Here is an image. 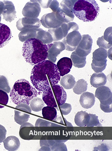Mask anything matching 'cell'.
<instances>
[{"instance_id":"cell-1","label":"cell","mask_w":112,"mask_h":151,"mask_svg":"<svg viewBox=\"0 0 112 151\" xmlns=\"http://www.w3.org/2000/svg\"><path fill=\"white\" fill-rule=\"evenodd\" d=\"M30 78L36 89L43 92L49 86L59 83L60 76L56 65L46 60L35 65Z\"/></svg>"},{"instance_id":"cell-2","label":"cell","mask_w":112,"mask_h":151,"mask_svg":"<svg viewBox=\"0 0 112 151\" xmlns=\"http://www.w3.org/2000/svg\"><path fill=\"white\" fill-rule=\"evenodd\" d=\"M53 43L44 44L36 38L25 42L22 47V55L27 63L35 65L47 58L48 51Z\"/></svg>"},{"instance_id":"cell-3","label":"cell","mask_w":112,"mask_h":151,"mask_svg":"<svg viewBox=\"0 0 112 151\" xmlns=\"http://www.w3.org/2000/svg\"><path fill=\"white\" fill-rule=\"evenodd\" d=\"M38 95L35 88L25 79H20L15 83L10 94L12 101L17 105H30L31 100Z\"/></svg>"},{"instance_id":"cell-4","label":"cell","mask_w":112,"mask_h":151,"mask_svg":"<svg viewBox=\"0 0 112 151\" xmlns=\"http://www.w3.org/2000/svg\"><path fill=\"white\" fill-rule=\"evenodd\" d=\"M73 14L82 21L90 22L98 17L100 7L94 0H78L73 5Z\"/></svg>"},{"instance_id":"cell-5","label":"cell","mask_w":112,"mask_h":151,"mask_svg":"<svg viewBox=\"0 0 112 151\" xmlns=\"http://www.w3.org/2000/svg\"><path fill=\"white\" fill-rule=\"evenodd\" d=\"M67 93L64 88L59 84L49 86L43 92L42 99L47 106L59 109L67 99Z\"/></svg>"},{"instance_id":"cell-6","label":"cell","mask_w":112,"mask_h":151,"mask_svg":"<svg viewBox=\"0 0 112 151\" xmlns=\"http://www.w3.org/2000/svg\"><path fill=\"white\" fill-rule=\"evenodd\" d=\"M76 1L75 0H65L61 1L60 7L55 13L58 19L62 23L67 24L73 21L74 15L73 9Z\"/></svg>"},{"instance_id":"cell-7","label":"cell","mask_w":112,"mask_h":151,"mask_svg":"<svg viewBox=\"0 0 112 151\" xmlns=\"http://www.w3.org/2000/svg\"><path fill=\"white\" fill-rule=\"evenodd\" d=\"M78 25L73 22L69 23H63L60 27L56 29L48 30V32L51 35L53 42H58L65 38L68 34L73 31H78Z\"/></svg>"},{"instance_id":"cell-8","label":"cell","mask_w":112,"mask_h":151,"mask_svg":"<svg viewBox=\"0 0 112 151\" xmlns=\"http://www.w3.org/2000/svg\"><path fill=\"white\" fill-rule=\"evenodd\" d=\"M107 51L103 48L100 47L93 52L91 66L95 72L101 73L105 70L107 66Z\"/></svg>"},{"instance_id":"cell-9","label":"cell","mask_w":112,"mask_h":151,"mask_svg":"<svg viewBox=\"0 0 112 151\" xmlns=\"http://www.w3.org/2000/svg\"><path fill=\"white\" fill-rule=\"evenodd\" d=\"M93 39L89 35H84L76 48V53L80 57H87L91 52L92 50Z\"/></svg>"},{"instance_id":"cell-10","label":"cell","mask_w":112,"mask_h":151,"mask_svg":"<svg viewBox=\"0 0 112 151\" xmlns=\"http://www.w3.org/2000/svg\"><path fill=\"white\" fill-rule=\"evenodd\" d=\"M82 36L78 31H73L68 34L63 40V43L67 51H73L76 50L81 41Z\"/></svg>"},{"instance_id":"cell-11","label":"cell","mask_w":112,"mask_h":151,"mask_svg":"<svg viewBox=\"0 0 112 151\" xmlns=\"http://www.w3.org/2000/svg\"><path fill=\"white\" fill-rule=\"evenodd\" d=\"M41 12L40 4L36 1H31L25 4L22 10V13L24 17L28 18L37 19Z\"/></svg>"},{"instance_id":"cell-12","label":"cell","mask_w":112,"mask_h":151,"mask_svg":"<svg viewBox=\"0 0 112 151\" xmlns=\"http://www.w3.org/2000/svg\"><path fill=\"white\" fill-rule=\"evenodd\" d=\"M41 23L44 27L49 29H56L63 24L53 12L44 14L41 18Z\"/></svg>"},{"instance_id":"cell-13","label":"cell","mask_w":112,"mask_h":151,"mask_svg":"<svg viewBox=\"0 0 112 151\" xmlns=\"http://www.w3.org/2000/svg\"><path fill=\"white\" fill-rule=\"evenodd\" d=\"M41 25V20L38 18H22L19 19L17 23V28L21 31L25 29H39Z\"/></svg>"},{"instance_id":"cell-14","label":"cell","mask_w":112,"mask_h":151,"mask_svg":"<svg viewBox=\"0 0 112 151\" xmlns=\"http://www.w3.org/2000/svg\"><path fill=\"white\" fill-rule=\"evenodd\" d=\"M62 140H41L40 145L42 148H47L48 151H67L66 146Z\"/></svg>"},{"instance_id":"cell-15","label":"cell","mask_w":112,"mask_h":151,"mask_svg":"<svg viewBox=\"0 0 112 151\" xmlns=\"http://www.w3.org/2000/svg\"><path fill=\"white\" fill-rule=\"evenodd\" d=\"M65 49V47L63 42L60 41L55 42L48 51L47 58L49 60L55 63L58 55Z\"/></svg>"},{"instance_id":"cell-16","label":"cell","mask_w":112,"mask_h":151,"mask_svg":"<svg viewBox=\"0 0 112 151\" xmlns=\"http://www.w3.org/2000/svg\"><path fill=\"white\" fill-rule=\"evenodd\" d=\"M4 4L2 15L3 19L6 21L11 22L14 20L16 17V11L13 3L12 1H4Z\"/></svg>"},{"instance_id":"cell-17","label":"cell","mask_w":112,"mask_h":151,"mask_svg":"<svg viewBox=\"0 0 112 151\" xmlns=\"http://www.w3.org/2000/svg\"><path fill=\"white\" fill-rule=\"evenodd\" d=\"M57 68L60 76L67 75L71 71L73 65L72 61L70 58H62L57 62Z\"/></svg>"},{"instance_id":"cell-18","label":"cell","mask_w":112,"mask_h":151,"mask_svg":"<svg viewBox=\"0 0 112 151\" xmlns=\"http://www.w3.org/2000/svg\"><path fill=\"white\" fill-rule=\"evenodd\" d=\"M12 37V32L9 27L0 23V48L9 43Z\"/></svg>"},{"instance_id":"cell-19","label":"cell","mask_w":112,"mask_h":151,"mask_svg":"<svg viewBox=\"0 0 112 151\" xmlns=\"http://www.w3.org/2000/svg\"><path fill=\"white\" fill-rule=\"evenodd\" d=\"M95 97L90 92H84L80 96L79 102L81 106L85 109H89L95 105Z\"/></svg>"},{"instance_id":"cell-20","label":"cell","mask_w":112,"mask_h":151,"mask_svg":"<svg viewBox=\"0 0 112 151\" xmlns=\"http://www.w3.org/2000/svg\"><path fill=\"white\" fill-rule=\"evenodd\" d=\"M95 97L99 99L100 102L106 101L112 99V92L108 87L100 86L96 90Z\"/></svg>"},{"instance_id":"cell-21","label":"cell","mask_w":112,"mask_h":151,"mask_svg":"<svg viewBox=\"0 0 112 151\" xmlns=\"http://www.w3.org/2000/svg\"><path fill=\"white\" fill-rule=\"evenodd\" d=\"M107 81V78L106 76L102 72L94 73L90 78L91 85L96 88L105 85Z\"/></svg>"},{"instance_id":"cell-22","label":"cell","mask_w":112,"mask_h":151,"mask_svg":"<svg viewBox=\"0 0 112 151\" xmlns=\"http://www.w3.org/2000/svg\"><path fill=\"white\" fill-rule=\"evenodd\" d=\"M5 149L10 151H17L20 146V142L16 136H10L3 141Z\"/></svg>"},{"instance_id":"cell-23","label":"cell","mask_w":112,"mask_h":151,"mask_svg":"<svg viewBox=\"0 0 112 151\" xmlns=\"http://www.w3.org/2000/svg\"><path fill=\"white\" fill-rule=\"evenodd\" d=\"M89 120V113L84 111H80L76 114L74 122L77 126L86 127L88 125Z\"/></svg>"},{"instance_id":"cell-24","label":"cell","mask_w":112,"mask_h":151,"mask_svg":"<svg viewBox=\"0 0 112 151\" xmlns=\"http://www.w3.org/2000/svg\"><path fill=\"white\" fill-rule=\"evenodd\" d=\"M36 38L44 44H50L53 42V37L48 32L40 28L37 31Z\"/></svg>"},{"instance_id":"cell-25","label":"cell","mask_w":112,"mask_h":151,"mask_svg":"<svg viewBox=\"0 0 112 151\" xmlns=\"http://www.w3.org/2000/svg\"><path fill=\"white\" fill-rule=\"evenodd\" d=\"M38 29H25L21 31L18 35L20 40L22 42H25L29 39L36 38Z\"/></svg>"},{"instance_id":"cell-26","label":"cell","mask_w":112,"mask_h":151,"mask_svg":"<svg viewBox=\"0 0 112 151\" xmlns=\"http://www.w3.org/2000/svg\"><path fill=\"white\" fill-rule=\"evenodd\" d=\"M76 83V80L74 77L70 74L63 76L60 80L61 86L66 89L73 88Z\"/></svg>"},{"instance_id":"cell-27","label":"cell","mask_w":112,"mask_h":151,"mask_svg":"<svg viewBox=\"0 0 112 151\" xmlns=\"http://www.w3.org/2000/svg\"><path fill=\"white\" fill-rule=\"evenodd\" d=\"M42 116L46 119L54 121L57 118V110L55 107L44 106L42 109Z\"/></svg>"},{"instance_id":"cell-28","label":"cell","mask_w":112,"mask_h":151,"mask_svg":"<svg viewBox=\"0 0 112 151\" xmlns=\"http://www.w3.org/2000/svg\"><path fill=\"white\" fill-rule=\"evenodd\" d=\"M21 111H22L18 110H15V121L18 124L20 125H22L27 122L30 118V115L25 112L26 111L23 110Z\"/></svg>"},{"instance_id":"cell-29","label":"cell","mask_w":112,"mask_h":151,"mask_svg":"<svg viewBox=\"0 0 112 151\" xmlns=\"http://www.w3.org/2000/svg\"><path fill=\"white\" fill-rule=\"evenodd\" d=\"M71 59L74 67L78 68H83L86 65V57H80L76 53L75 51L72 53Z\"/></svg>"},{"instance_id":"cell-30","label":"cell","mask_w":112,"mask_h":151,"mask_svg":"<svg viewBox=\"0 0 112 151\" xmlns=\"http://www.w3.org/2000/svg\"><path fill=\"white\" fill-rule=\"evenodd\" d=\"M88 88V83L84 79H79L73 87V91L78 95L81 94L86 92Z\"/></svg>"},{"instance_id":"cell-31","label":"cell","mask_w":112,"mask_h":151,"mask_svg":"<svg viewBox=\"0 0 112 151\" xmlns=\"http://www.w3.org/2000/svg\"><path fill=\"white\" fill-rule=\"evenodd\" d=\"M30 105L31 110L36 112L41 111L44 106L43 101L39 98H35L31 100Z\"/></svg>"},{"instance_id":"cell-32","label":"cell","mask_w":112,"mask_h":151,"mask_svg":"<svg viewBox=\"0 0 112 151\" xmlns=\"http://www.w3.org/2000/svg\"><path fill=\"white\" fill-rule=\"evenodd\" d=\"M0 90H2L7 93L11 92V89L9 86L8 80L6 77L0 75Z\"/></svg>"},{"instance_id":"cell-33","label":"cell","mask_w":112,"mask_h":151,"mask_svg":"<svg viewBox=\"0 0 112 151\" xmlns=\"http://www.w3.org/2000/svg\"><path fill=\"white\" fill-rule=\"evenodd\" d=\"M112 99L106 101L100 102V108L106 113H110L112 111Z\"/></svg>"},{"instance_id":"cell-34","label":"cell","mask_w":112,"mask_h":151,"mask_svg":"<svg viewBox=\"0 0 112 151\" xmlns=\"http://www.w3.org/2000/svg\"><path fill=\"white\" fill-rule=\"evenodd\" d=\"M89 120L87 126L88 127L102 126V124L100 123L98 116L93 114H89Z\"/></svg>"},{"instance_id":"cell-35","label":"cell","mask_w":112,"mask_h":151,"mask_svg":"<svg viewBox=\"0 0 112 151\" xmlns=\"http://www.w3.org/2000/svg\"><path fill=\"white\" fill-rule=\"evenodd\" d=\"M9 101V97L7 92L0 90V108H2L6 106Z\"/></svg>"},{"instance_id":"cell-36","label":"cell","mask_w":112,"mask_h":151,"mask_svg":"<svg viewBox=\"0 0 112 151\" xmlns=\"http://www.w3.org/2000/svg\"><path fill=\"white\" fill-rule=\"evenodd\" d=\"M97 44L100 47L104 48L106 50L111 48L112 45V44L104 40L103 36L98 38L97 41Z\"/></svg>"},{"instance_id":"cell-37","label":"cell","mask_w":112,"mask_h":151,"mask_svg":"<svg viewBox=\"0 0 112 151\" xmlns=\"http://www.w3.org/2000/svg\"><path fill=\"white\" fill-rule=\"evenodd\" d=\"M60 111L63 115H67L71 113L72 110V106L69 103H64L60 106Z\"/></svg>"},{"instance_id":"cell-38","label":"cell","mask_w":112,"mask_h":151,"mask_svg":"<svg viewBox=\"0 0 112 151\" xmlns=\"http://www.w3.org/2000/svg\"><path fill=\"white\" fill-rule=\"evenodd\" d=\"M112 27L107 28L105 31L103 36L104 40L111 44H112Z\"/></svg>"},{"instance_id":"cell-39","label":"cell","mask_w":112,"mask_h":151,"mask_svg":"<svg viewBox=\"0 0 112 151\" xmlns=\"http://www.w3.org/2000/svg\"><path fill=\"white\" fill-rule=\"evenodd\" d=\"M18 110H23V111H25L28 113H31V107L29 106L28 105L25 104H20L18 105L16 107Z\"/></svg>"},{"instance_id":"cell-40","label":"cell","mask_w":112,"mask_h":151,"mask_svg":"<svg viewBox=\"0 0 112 151\" xmlns=\"http://www.w3.org/2000/svg\"><path fill=\"white\" fill-rule=\"evenodd\" d=\"M7 130L4 126L0 124V143L3 142L6 139Z\"/></svg>"},{"instance_id":"cell-41","label":"cell","mask_w":112,"mask_h":151,"mask_svg":"<svg viewBox=\"0 0 112 151\" xmlns=\"http://www.w3.org/2000/svg\"><path fill=\"white\" fill-rule=\"evenodd\" d=\"M60 7L59 3L57 1H52L49 5V7L52 10L53 12H56Z\"/></svg>"},{"instance_id":"cell-42","label":"cell","mask_w":112,"mask_h":151,"mask_svg":"<svg viewBox=\"0 0 112 151\" xmlns=\"http://www.w3.org/2000/svg\"><path fill=\"white\" fill-rule=\"evenodd\" d=\"M36 1L40 4V5H41L42 7L43 8H48L49 7V5L52 2V1H50V0H48V1L40 0V1Z\"/></svg>"},{"instance_id":"cell-43","label":"cell","mask_w":112,"mask_h":151,"mask_svg":"<svg viewBox=\"0 0 112 151\" xmlns=\"http://www.w3.org/2000/svg\"><path fill=\"white\" fill-rule=\"evenodd\" d=\"M4 4L3 1H0V15L1 16L4 9Z\"/></svg>"},{"instance_id":"cell-44","label":"cell","mask_w":112,"mask_h":151,"mask_svg":"<svg viewBox=\"0 0 112 151\" xmlns=\"http://www.w3.org/2000/svg\"><path fill=\"white\" fill-rule=\"evenodd\" d=\"M1 15H0V22H1Z\"/></svg>"}]
</instances>
